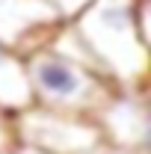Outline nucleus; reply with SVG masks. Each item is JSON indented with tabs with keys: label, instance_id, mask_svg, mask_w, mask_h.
Returning <instances> with one entry per match:
<instances>
[{
	"label": "nucleus",
	"instance_id": "obj_7",
	"mask_svg": "<svg viewBox=\"0 0 151 154\" xmlns=\"http://www.w3.org/2000/svg\"><path fill=\"white\" fill-rule=\"evenodd\" d=\"M18 139H15V113L0 107V151L12 148Z\"/></svg>",
	"mask_w": 151,
	"mask_h": 154
},
{
	"label": "nucleus",
	"instance_id": "obj_10",
	"mask_svg": "<svg viewBox=\"0 0 151 154\" xmlns=\"http://www.w3.org/2000/svg\"><path fill=\"white\" fill-rule=\"evenodd\" d=\"M0 154H45V151H39V148H30V145H21V142H15L12 148H6V151H0Z\"/></svg>",
	"mask_w": 151,
	"mask_h": 154
},
{
	"label": "nucleus",
	"instance_id": "obj_4",
	"mask_svg": "<svg viewBox=\"0 0 151 154\" xmlns=\"http://www.w3.org/2000/svg\"><path fill=\"white\" fill-rule=\"evenodd\" d=\"M92 122L101 131L107 145L125 151L148 154L151 145V116H148V92L116 89L107 104L92 113Z\"/></svg>",
	"mask_w": 151,
	"mask_h": 154
},
{
	"label": "nucleus",
	"instance_id": "obj_8",
	"mask_svg": "<svg viewBox=\"0 0 151 154\" xmlns=\"http://www.w3.org/2000/svg\"><path fill=\"white\" fill-rule=\"evenodd\" d=\"M51 6L62 15V21H71L83 6H89V0H51Z\"/></svg>",
	"mask_w": 151,
	"mask_h": 154
},
{
	"label": "nucleus",
	"instance_id": "obj_6",
	"mask_svg": "<svg viewBox=\"0 0 151 154\" xmlns=\"http://www.w3.org/2000/svg\"><path fill=\"white\" fill-rule=\"evenodd\" d=\"M27 104H33V98H30V86L24 77V62L18 54L0 45V107L18 113Z\"/></svg>",
	"mask_w": 151,
	"mask_h": 154
},
{
	"label": "nucleus",
	"instance_id": "obj_9",
	"mask_svg": "<svg viewBox=\"0 0 151 154\" xmlns=\"http://www.w3.org/2000/svg\"><path fill=\"white\" fill-rule=\"evenodd\" d=\"M89 154H139V151H125V148H116V145L101 142V145H98V148H92Z\"/></svg>",
	"mask_w": 151,
	"mask_h": 154
},
{
	"label": "nucleus",
	"instance_id": "obj_3",
	"mask_svg": "<svg viewBox=\"0 0 151 154\" xmlns=\"http://www.w3.org/2000/svg\"><path fill=\"white\" fill-rule=\"evenodd\" d=\"M15 139L45 154H89L104 142L89 116L59 113L39 104H27L15 113Z\"/></svg>",
	"mask_w": 151,
	"mask_h": 154
},
{
	"label": "nucleus",
	"instance_id": "obj_5",
	"mask_svg": "<svg viewBox=\"0 0 151 154\" xmlns=\"http://www.w3.org/2000/svg\"><path fill=\"white\" fill-rule=\"evenodd\" d=\"M59 24L51 0H0V45L18 57L45 48Z\"/></svg>",
	"mask_w": 151,
	"mask_h": 154
},
{
	"label": "nucleus",
	"instance_id": "obj_1",
	"mask_svg": "<svg viewBox=\"0 0 151 154\" xmlns=\"http://www.w3.org/2000/svg\"><path fill=\"white\" fill-rule=\"evenodd\" d=\"M151 0H89L71 18L98 71L116 89L148 92Z\"/></svg>",
	"mask_w": 151,
	"mask_h": 154
},
{
	"label": "nucleus",
	"instance_id": "obj_2",
	"mask_svg": "<svg viewBox=\"0 0 151 154\" xmlns=\"http://www.w3.org/2000/svg\"><path fill=\"white\" fill-rule=\"evenodd\" d=\"M21 62H24V77L33 104L48 110L92 119V113L101 104H107L116 92V86L101 71L62 57L48 45L24 54Z\"/></svg>",
	"mask_w": 151,
	"mask_h": 154
}]
</instances>
